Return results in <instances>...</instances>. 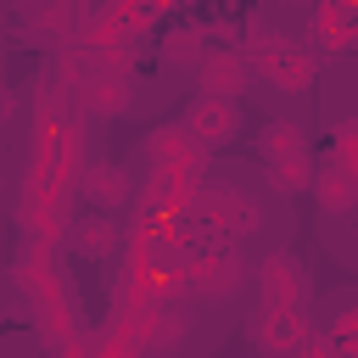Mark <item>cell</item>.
Listing matches in <instances>:
<instances>
[{
  "mask_svg": "<svg viewBox=\"0 0 358 358\" xmlns=\"http://www.w3.org/2000/svg\"><path fill=\"white\" fill-rule=\"evenodd\" d=\"M268 134H274V140H263V151H274V157H291V151H302V145H296V129H291V123H274Z\"/></svg>",
  "mask_w": 358,
  "mask_h": 358,
  "instance_id": "277c9868",
  "label": "cell"
},
{
  "mask_svg": "<svg viewBox=\"0 0 358 358\" xmlns=\"http://www.w3.org/2000/svg\"><path fill=\"white\" fill-rule=\"evenodd\" d=\"M6 112H11V95H6V90H0V117H6Z\"/></svg>",
  "mask_w": 358,
  "mask_h": 358,
  "instance_id": "5b68a950",
  "label": "cell"
},
{
  "mask_svg": "<svg viewBox=\"0 0 358 358\" xmlns=\"http://www.w3.org/2000/svg\"><path fill=\"white\" fill-rule=\"evenodd\" d=\"M313 185H319V201L324 207H347L352 190H358V179H347V173H330V179H313Z\"/></svg>",
  "mask_w": 358,
  "mask_h": 358,
  "instance_id": "3957f363",
  "label": "cell"
},
{
  "mask_svg": "<svg viewBox=\"0 0 358 358\" xmlns=\"http://www.w3.org/2000/svg\"><path fill=\"white\" fill-rule=\"evenodd\" d=\"M201 78H207V90L224 101V95H235L241 90V78H246V67L235 62V56H207V67H201Z\"/></svg>",
  "mask_w": 358,
  "mask_h": 358,
  "instance_id": "7a4b0ae2",
  "label": "cell"
},
{
  "mask_svg": "<svg viewBox=\"0 0 358 358\" xmlns=\"http://www.w3.org/2000/svg\"><path fill=\"white\" fill-rule=\"evenodd\" d=\"M190 129H196V134H207V140H218V134L229 140V129H235V112H229L218 95H201V101L190 106Z\"/></svg>",
  "mask_w": 358,
  "mask_h": 358,
  "instance_id": "6da1fadb",
  "label": "cell"
}]
</instances>
